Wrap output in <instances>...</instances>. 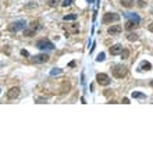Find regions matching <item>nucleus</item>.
<instances>
[{
	"label": "nucleus",
	"instance_id": "nucleus-18",
	"mask_svg": "<svg viewBox=\"0 0 153 153\" xmlns=\"http://www.w3.org/2000/svg\"><path fill=\"white\" fill-rule=\"evenodd\" d=\"M132 97H134V99H145V97H146V96L143 95V93H140V92H132Z\"/></svg>",
	"mask_w": 153,
	"mask_h": 153
},
{
	"label": "nucleus",
	"instance_id": "nucleus-22",
	"mask_svg": "<svg viewBox=\"0 0 153 153\" xmlns=\"http://www.w3.org/2000/svg\"><path fill=\"white\" fill-rule=\"evenodd\" d=\"M104 60V53H99L97 54V58H96V61H103Z\"/></svg>",
	"mask_w": 153,
	"mask_h": 153
},
{
	"label": "nucleus",
	"instance_id": "nucleus-10",
	"mask_svg": "<svg viewBox=\"0 0 153 153\" xmlns=\"http://www.w3.org/2000/svg\"><path fill=\"white\" fill-rule=\"evenodd\" d=\"M121 50H122V46L120 43H115V45H113L110 47V54L111 56H117V54L121 53Z\"/></svg>",
	"mask_w": 153,
	"mask_h": 153
},
{
	"label": "nucleus",
	"instance_id": "nucleus-20",
	"mask_svg": "<svg viewBox=\"0 0 153 153\" xmlns=\"http://www.w3.org/2000/svg\"><path fill=\"white\" fill-rule=\"evenodd\" d=\"M120 54H121L122 60H124V58H128V56H129V50H128V49H122Z\"/></svg>",
	"mask_w": 153,
	"mask_h": 153
},
{
	"label": "nucleus",
	"instance_id": "nucleus-25",
	"mask_svg": "<svg viewBox=\"0 0 153 153\" xmlns=\"http://www.w3.org/2000/svg\"><path fill=\"white\" fill-rule=\"evenodd\" d=\"M122 103H124V104H128V103H129V99H128V97H124V99H122Z\"/></svg>",
	"mask_w": 153,
	"mask_h": 153
},
{
	"label": "nucleus",
	"instance_id": "nucleus-2",
	"mask_svg": "<svg viewBox=\"0 0 153 153\" xmlns=\"http://www.w3.org/2000/svg\"><path fill=\"white\" fill-rule=\"evenodd\" d=\"M39 29V22L38 21H32L31 24L28 26H25L24 28V36H26V38H31V36H33L35 33H36V31Z\"/></svg>",
	"mask_w": 153,
	"mask_h": 153
},
{
	"label": "nucleus",
	"instance_id": "nucleus-9",
	"mask_svg": "<svg viewBox=\"0 0 153 153\" xmlns=\"http://www.w3.org/2000/svg\"><path fill=\"white\" fill-rule=\"evenodd\" d=\"M33 63H47L49 61V56L47 54H38V56H33L32 57Z\"/></svg>",
	"mask_w": 153,
	"mask_h": 153
},
{
	"label": "nucleus",
	"instance_id": "nucleus-13",
	"mask_svg": "<svg viewBox=\"0 0 153 153\" xmlns=\"http://www.w3.org/2000/svg\"><path fill=\"white\" fill-rule=\"evenodd\" d=\"M149 70H152V64L149 61H142L139 65V71H149Z\"/></svg>",
	"mask_w": 153,
	"mask_h": 153
},
{
	"label": "nucleus",
	"instance_id": "nucleus-1",
	"mask_svg": "<svg viewBox=\"0 0 153 153\" xmlns=\"http://www.w3.org/2000/svg\"><path fill=\"white\" fill-rule=\"evenodd\" d=\"M111 72H113V75L115 78L121 79V78H124L128 74V68L125 65H122V64H115L114 67H113V70H111Z\"/></svg>",
	"mask_w": 153,
	"mask_h": 153
},
{
	"label": "nucleus",
	"instance_id": "nucleus-8",
	"mask_svg": "<svg viewBox=\"0 0 153 153\" xmlns=\"http://www.w3.org/2000/svg\"><path fill=\"white\" fill-rule=\"evenodd\" d=\"M107 32H108V35H111V36L118 35V33H121L122 32V26L121 25H111L107 29Z\"/></svg>",
	"mask_w": 153,
	"mask_h": 153
},
{
	"label": "nucleus",
	"instance_id": "nucleus-23",
	"mask_svg": "<svg viewBox=\"0 0 153 153\" xmlns=\"http://www.w3.org/2000/svg\"><path fill=\"white\" fill-rule=\"evenodd\" d=\"M60 72H61V70H60V68H54V70L50 72V75H56V74H60Z\"/></svg>",
	"mask_w": 153,
	"mask_h": 153
},
{
	"label": "nucleus",
	"instance_id": "nucleus-3",
	"mask_svg": "<svg viewBox=\"0 0 153 153\" xmlns=\"http://www.w3.org/2000/svg\"><path fill=\"white\" fill-rule=\"evenodd\" d=\"M36 47L38 49H40V50H53L54 49V45L51 43L49 39H40V40H38L36 42Z\"/></svg>",
	"mask_w": 153,
	"mask_h": 153
},
{
	"label": "nucleus",
	"instance_id": "nucleus-11",
	"mask_svg": "<svg viewBox=\"0 0 153 153\" xmlns=\"http://www.w3.org/2000/svg\"><path fill=\"white\" fill-rule=\"evenodd\" d=\"M139 25L136 21H134V19H128L127 22H125V29L127 31H131V29H135L136 26Z\"/></svg>",
	"mask_w": 153,
	"mask_h": 153
},
{
	"label": "nucleus",
	"instance_id": "nucleus-7",
	"mask_svg": "<svg viewBox=\"0 0 153 153\" xmlns=\"http://www.w3.org/2000/svg\"><path fill=\"white\" fill-rule=\"evenodd\" d=\"M19 93H21V89L18 86H13V88H10L7 90V99H17Z\"/></svg>",
	"mask_w": 153,
	"mask_h": 153
},
{
	"label": "nucleus",
	"instance_id": "nucleus-14",
	"mask_svg": "<svg viewBox=\"0 0 153 153\" xmlns=\"http://www.w3.org/2000/svg\"><path fill=\"white\" fill-rule=\"evenodd\" d=\"M121 1V6L122 7H127V8H129V7L134 6V0H120Z\"/></svg>",
	"mask_w": 153,
	"mask_h": 153
},
{
	"label": "nucleus",
	"instance_id": "nucleus-6",
	"mask_svg": "<svg viewBox=\"0 0 153 153\" xmlns=\"http://www.w3.org/2000/svg\"><path fill=\"white\" fill-rule=\"evenodd\" d=\"M25 19H19L17 22H13V24H10L8 26V31H13V32H17V31H21V29H24L25 28Z\"/></svg>",
	"mask_w": 153,
	"mask_h": 153
},
{
	"label": "nucleus",
	"instance_id": "nucleus-5",
	"mask_svg": "<svg viewBox=\"0 0 153 153\" xmlns=\"http://www.w3.org/2000/svg\"><path fill=\"white\" fill-rule=\"evenodd\" d=\"M96 82L102 86H107V85H110V76L104 72H100V74L96 75Z\"/></svg>",
	"mask_w": 153,
	"mask_h": 153
},
{
	"label": "nucleus",
	"instance_id": "nucleus-24",
	"mask_svg": "<svg viewBox=\"0 0 153 153\" xmlns=\"http://www.w3.org/2000/svg\"><path fill=\"white\" fill-rule=\"evenodd\" d=\"M21 54H22V56H25V57H28V56H29V53H28L26 50H21Z\"/></svg>",
	"mask_w": 153,
	"mask_h": 153
},
{
	"label": "nucleus",
	"instance_id": "nucleus-28",
	"mask_svg": "<svg viewBox=\"0 0 153 153\" xmlns=\"http://www.w3.org/2000/svg\"><path fill=\"white\" fill-rule=\"evenodd\" d=\"M88 1H89V3H93V0H88Z\"/></svg>",
	"mask_w": 153,
	"mask_h": 153
},
{
	"label": "nucleus",
	"instance_id": "nucleus-26",
	"mask_svg": "<svg viewBox=\"0 0 153 153\" xmlns=\"http://www.w3.org/2000/svg\"><path fill=\"white\" fill-rule=\"evenodd\" d=\"M149 31L153 32V24H150V25H149Z\"/></svg>",
	"mask_w": 153,
	"mask_h": 153
},
{
	"label": "nucleus",
	"instance_id": "nucleus-21",
	"mask_svg": "<svg viewBox=\"0 0 153 153\" xmlns=\"http://www.w3.org/2000/svg\"><path fill=\"white\" fill-rule=\"evenodd\" d=\"M72 4V0H63V3H61V6L63 7H68Z\"/></svg>",
	"mask_w": 153,
	"mask_h": 153
},
{
	"label": "nucleus",
	"instance_id": "nucleus-15",
	"mask_svg": "<svg viewBox=\"0 0 153 153\" xmlns=\"http://www.w3.org/2000/svg\"><path fill=\"white\" fill-rule=\"evenodd\" d=\"M78 18V14H68V15H64L63 19L64 21H75Z\"/></svg>",
	"mask_w": 153,
	"mask_h": 153
},
{
	"label": "nucleus",
	"instance_id": "nucleus-17",
	"mask_svg": "<svg viewBox=\"0 0 153 153\" xmlns=\"http://www.w3.org/2000/svg\"><path fill=\"white\" fill-rule=\"evenodd\" d=\"M61 3V0H47V4L50 7H57Z\"/></svg>",
	"mask_w": 153,
	"mask_h": 153
},
{
	"label": "nucleus",
	"instance_id": "nucleus-19",
	"mask_svg": "<svg viewBox=\"0 0 153 153\" xmlns=\"http://www.w3.org/2000/svg\"><path fill=\"white\" fill-rule=\"evenodd\" d=\"M127 39L129 42H135V40H138V35H136V33H128Z\"/></svg>",
	"mask_w": 153,
	"mask_h": 153
},
{
	"label": "nucleus",
	"instance_id": "nucleus-12",
	"mask_svg": "<svg viewBox=\"0 0 153 153\" xmlns=\"http://www.w3.org/2000/svg\"><path fill=\"white\" fill-rule=\"evenodd\" d=\"M65 29L70 32V33H78V32H79V25H78V24H71V25H68Z\"/></svg>",
	"mask_w": 153,
	"mask_h": 153
},
{
	"label": "nucleus",
	"instance_id": "nucleus-27",
	"mask_svg": "<svg viewBox=\"0 0 153 153\" xmlns=\"http://www.w3.org/2000/svg\"><path fill=\"white\" fill-rule=\"evenodd\" d=\"M150 86H153V81H150Z\"/></svg>",
	"mask_w": 153,
	"mask_h": 153
},
{
	"label": "nucleus",
	"instance_id": "nucleus-16",
	"mask_svg": "<svg viewBox=\"0 0 153 153\" xmlns=\"http://www.w3.org/2000/svg\"><path fill=\"white\" fill-rule=\"evenodd\" d=\"M125 17H128L129 19H134V21H136L138 24H139V21H140V18L136 15V14H132V13H127L125 14Z\"/></svg>",
	"mask_w": 153,
	"mask_h": 153
},
{
	"label": "nucleus",
	"instance_id": "nucleus-4",
	"mask_svg": "<svg viewBox=\"0 0 153 153\" xmlns=\"http://www.w3.org/2000/svg\"><path fill=\"white\" fill-rule=\"evenodd\" d=\"M120 19V15L115 13H106L103 15V24H110V22H117Z\"/></svg>",
	"mask_w": 153,
	"mask_h": 153
}]
</instances>
